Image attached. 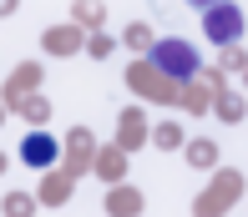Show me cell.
I'll return each instance as SVG.
<instances>
[{
    "label": "cell",
    "instance_id": "277c9868",
    "mask_svg": "<svg viewBox=\"0 0 248 217\" xmlns=\"http://www.w3.org/2000/svg\"><path fill=\"white\" fill-rule=\"evenodd\" d=\"M187 157H193L198 167H213V157H218V152H213V142H208V146H193V152H187Z\"/></svg>",
    "mask_w": 248,
    "mask_h": 217
},
{
    "label": "cell",
    "instance_id": "7a4b0ae2",
    "mask_svg": "<svg viewBox=\"0 0 248 217\" xmlns=\"http://www.w3.org/2000/svg\"><path fill=\"white\" fill-rule=\"evenodd\" d=\"M152 61L162 66L167 76H177V81H187V76L198 71V51L187 41H162V45H152Z\"/></svg>",
    "mask_w": 248,
    "mask_h": 217
},
{
    "label": "cell",
    "instance_id": "3957f363",
    "mask_svg": "<svg viewBox=\"0 0 248 217\" xmlns=\"http://www.w3.org/2000/svg\"><path fill=\"white\" fill-rule=\"evenodd\" d=\"M20 157H26L31 167H46L51 157H56V142H51V136H41V131H36V136H26V152H20Z\"/></svg>",
    "mask_w": 248,
    "mask_h": 217
},
{
    "label": "cell",
    "instance_id": "5b68a950",
    "mask_svg": "<svg viewBox=\"0 0 248 217\" xmlns=\"http://www.w3.org/2000/svg\"><path fill=\"white\" fill-rule=\"evenodd\" d=\"M193 5H198V10H208V5H218V0H193Z\"/></svg>",
    "mask_w": 248,
    "mask_h": 217
},
{
    "label": "cell",
    "instance_id": "8992f818",
    "mask_svg": "<svg viewBox=\"0 0 248 217\" xmlns=\"http://www.w3.org/2000/svg\"><path fill=\"white\" fill-rule=\"evenodd\" d=\"M10 5H16V0H0V10H10Z\"/></svg>",
    "mask_w": 248,
    "mask_h": 217
},
{
    "label": "cell",
    "instance_id": "6da1fadb",
    "mask_svg": "<svg viewBox=\"0 0 248 217\" xmlns=\"http://www.w3.org/2000/svg\"><path fill=\"white\" fill-rule=\"evenodd\" d=\"M202 30H208V41L233 45V41L243 36V15L228 5V0H218V5H208V10H202Z\"/></svg>",
    "mask_w": 248,
    "mask_h": 217
}]
</instances>
